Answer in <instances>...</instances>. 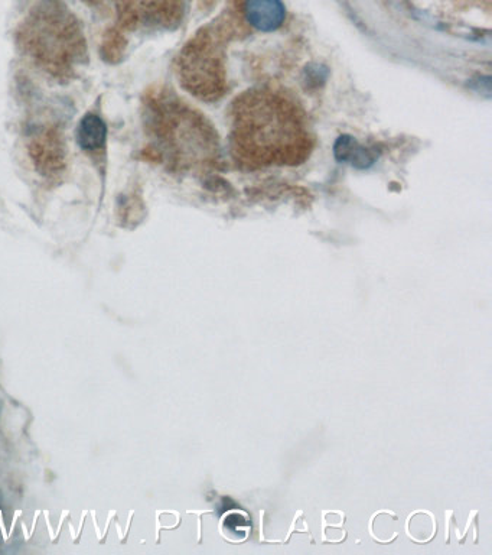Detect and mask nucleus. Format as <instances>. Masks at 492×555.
Instances as JSON below:
<instances>
[{"label": "nucleus", "mask_w": 492, "mask_h": 555, "mask_svg": "<svg viewBox=\"0 0 492 555\" xmlns=\"http://www.w3.org/2000/svg\"><path fill=\"white\" fill-rule=\"evenodd\" d=\"M247 21L263 32L276 31L285 19V6L280 0H247Z\"/></svg>", "instance_id": "nucleus-1"}, {"label": "nucleus", "mask_w": 492, "mask_h": 555, "mask_svg": "<svg viewBox=\"0 0 492 555\" xmlns=\"http://www.w3.org/2000/svg\"><path fill=\"white\" fill-rule=\"evenodd\" d=\"M107 126L100 116L89 113L80 120L77 129L78 145L87 151H96L106 144Z\"/></svg>", "instance_id": "nucleus-2"}, {"label": "nucleus", "mask_w": 492, "mask_h": 555, "mask_svg": "<svg viewBox=\"0 0 492 555\" xmlns=\"http://www.w3.org/2000/svg\"><path fill=\"white\" fill-rule=\"evenodd\" d=\"M335 158L340 162H348L355 168L366 170L374 164V155L368 149L363 148L351 136H341L334 146Z\"/></svg>", "instance_id": "nucleus-3"}, {"label": "nucleus", "mask_w": 492, "mask_h": 555, "mask_svg": "<svg viewBox=\"0 0 492 555\" xmlns=\"http://www.w3.org/2000/svg\"><path fill=\"white\" fill-rule=\"evenodd\" d=\"M0 505H2V492H0Z\"/></svg>", "instance_id": "nucleus-4"}]
</instances>
